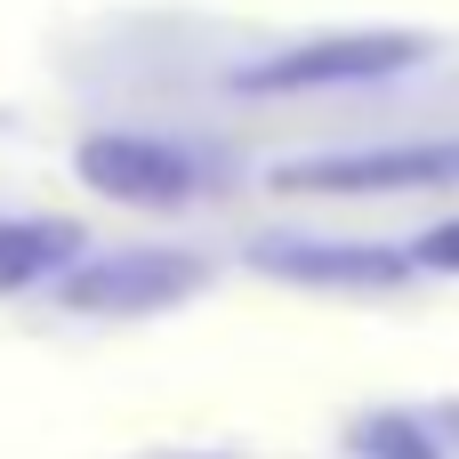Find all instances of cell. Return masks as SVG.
Here are the masks:
<instances>
[{
	"label": "cell",
	"instance_id": "6da1fadb",
	"mask_svg": "<svg viewBox=\"0 0 459 459\" xmlns=\"http://www.w3.org/2000/svg\"><path fill=\"white\" fill-rule=\"evenodd\" d=\"M194 290H210V258L178 250V242H145V250H97L65 266V307L73 315H169Z\"/></svg>",
	"mask_w": 459,
	"mask_h": 459
},
{
	"label": "cell",
	"instance_id": "7a4b0ae2",
	"mask_svg": "<svg viewBox=\"0 0 459 459\" xmlns=\"http://www.w3.org/2000/svg\"><path fill=\"white\" fill-rule=\"evenodd\" d=\"M428 56H436V40H428V32H387V24H371V32H315V40L274 48L266 65H250V73H242V89H250V97L347 89V81H387V73H411V65H428Z\"/></svg>",
	"mask_w": 459,
	"mask_h": 459
},
{
	"label": "cell",
	"instance_id": "3957f363",
	"mask_svg": "<svg viewBox=\"0 0 459 459\" xmlns=\"http://www.w3.org/2000/svg\"><path fill=\"white\" fill-rule=\"evenodd\" d=\"M282 194H331V202H371V194H436L459 186V137H411V145H355V153H315L274 169Z\"/></svg>",
	"mask_w": 459,
	"mask_h": 459
},
{
	"label": "cell",
	"instance_id": "277c9868",
	"mask_svg": "<svg viewBox=\"0 0 459 459\" xmlns=\"http://www.w3.org/2000/svg\"><path fill=\"white\" fill-rule=\"evenodd\" d=\"M73 169L81 186H97L105 202H129V210H178L202 194V161L178 153L169 137H129V129H97L73 145Z\"/></svg>",
	"mask_w": 459,
	"mask_h": 459
},
{
	"label": "cell",
	"instance_id": "5b68a950",
	"mask_svg": "<svg viewBox=\"0 0 459 459\" xmlns=\"http://www.w3.org/2000/svg\"><path fill=\"white\" fill-rule=\"evenodd\" d=\"M250 266L282 274V282H307V290H395V282L420 274L403 242H307V234L250 242Z\"/></svg>",
	"mask_w": 459,
	"mask_h": 459
},
{
	"label": "cell",
	"instance_id": "8992f818",
	"mask_svg": "<svg viewBox=\"0 0 459 459\" xmlns=\"http://www.w3.org/2000/svg\"><path fill=\"white\" fill-rule=\"evenodd\" d=\"M81 250H89V234L65 218H0V290H32V282L65 274Z\"/></svg>",
	"mask_w": 459,
	"mask_h": 459
},
{
	"label": "cell",
	"instance_id": "52a82bcc",
	"mask_svg": "<svg viewBox=\"0 0 459 459\" xmlns=\"http://www.w3.org/2000/svg\"><path fill=\"white\" fill-rule=\"evenodd\" d=\"M355 452L363 459H444L428 444L420 420H395V411H387V420H363V428H355Z\"/></svg>",
	"mask_w": 459,
	"mask_h": 459
},
{
	"label": "cell",
	"instance_id": "ba28073f",
	"mask_svg": "<svg viewBox=\"0 0 459 459\" xmlns=\"http://www.w3.org/2000/svg\"><path fill=\"white\" fill-rule=\"evenodd\" d=\"M403 250H411V266H428V274H459V218L436 226V234H420V242H403Z\"/></svg>",
	"mask_w": 459,
	"mask_h": 459
}]
</instances>
